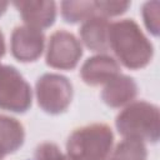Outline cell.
<instances>
[{
	"label": "cell",
	"instance_id": "19",
	"mask_svg": "<svg viewBox=\"0 0 160 160\" xmlns=\"http://www.w3.org/2000/svg\"><path fill=\"white\" fill-rule=\"evenodd\" d=\"M8 6H9V2H8V1H0V18L5 14Z\"/></svg>",
	"mask_w": 160,
	"mask_h": 160
},
{
	"label": "cell",
	"instance_id": "1",
	"mask_svg": "<svg viewBox=\"0 0 160 160\" xmlns=\"http://www.w3.org/2000/svg\"><path fill=\"white\" fill-rule=\"evenodd\" d=\"M109 49L116 61L129 70L146 68L154 56V46L134 19H121L110 24Z\"/></svg>",
	"mask_w": 160,
	"mask_h": 160
},
{
	"label": "cell",
	"instance_id": "20",
	"mask_svg": "<svg viewBox=\"0 0 160 160\" xmlns=\"http://www.w3.org/2000/svg\"><path fill=\"white\" fill-rule=\"evenodd\" d=\"M62 160H74L72 158H70L68 154H64V158H62Z\"/></svg>",
	"mask_w": 160,
	"mask_h": 160
},
{
	"label": "cell",
	"instance_id": "8",
	"mask_svg": "<svg viewBox=\"0 0 160 160\" xmlns=\"http://www.w3.org/2000/svg\"><path fill=\"white\" fill-rule=\"evenodd\" d=\"M12 5L18 9L25 25L44 30L54 25L56 20V2L52 0H20Z\"/></svg>",
	"mask_w": 160,
	"mask_h": 160
},
{
	"label": "cell",
	"instance_id": "10",
	"mask_svg": "<svg viewBox=\"0 0 160 160\" xmlns=\"http://www.w3.org/2000/svg\"><path fill=\"white\" fill-rule=\"evenodd\" d=\"M109 19L95 12L80 25V41L90 51L104 54L109 50Z\"/></svg>",
	"mask_w": 160,
	"mask_h": 160
},
{
	"label": "cell",
	"instance_id": "14",
	"mask_svg": "<svg viewBox=\"0 0 160 160\" xmlns=\"http://www.w3.org/2000/svg\"><path fill=\"white\" fill-rule=\"evenodd\" d=\"M148 149L141 140L124 139L111 151V160H146Z\"/></svg>",
	"mask_w": 160,
	"mask_h": 160
},
{
	"label": "cell",
	"instance_id": "6",
	"mask_svg": "<svg viewBox=\"0 0 160 160\" xmlns=\"http://www.w3.org/2000/svg\"><path fill=\"white\" fill-rule=\"evenodd\" d=\"M82 56L80 40L68 30L54 31L48 42L45 62L58 70H72L78 66Z\"/></svg>",
	"mask_w": 160,
	"mask_h": 160
},
{
	"label": "cell",
	"instance_id": "17",
	"mask_svg": "<svg viewBox=\"0 0 160 160\" xmlns=\"http://www.w3.org/2000/svg\"><path fill=\"white\" fill-rule=\"evenodd\" d=\"M64 154L60 148L51 141H44L36 146L34 155L29 160H62Z\"/></svg>",
	"mask_w": 160,
	"mask_h": 160
},
{
	"label": "cell",
	"instance_id": "2",
	"mask_svg": "<svg viewBox=\"0 0 160 160\" xmlns=\"http://www.w3.org/2000/svg\"><path fill=\"white\" fill-rule=\"evenodd\" d=\"M115 128L124 139L156 144L160 138L159 108L145 100L132 101L116 115Z\"/></svg>",
	"mask_w": 160,
	"mask_h": 160
},
{
	"label": "cell",
	"instance_id": "9",
	"mask_svg": "<svg viewBox=\"0 0 160 160\" xmlns=\"http://www.w3.org/2000/svg\"><path fill=\"white\" fill-rule=\"evenodd\" d=\"M120 64L108 54H98L88 58L80 68V78L89 86L108 84L120 75Z\"/></svg>",
	"mask_w": 160,
	"mask_h": 160
},
{
	"label": "cell",
	"instance_id": "11",
	"mask_svg": "<svg viewBox=\"0 0 160 160\" xmlns=\"http://www.w3.org/2000/svg\"><path fill=\"white\" fill-rule=\"evenodd\" d=\"M138 90V84L131 76L120 74L105 84L101 91V100L109 108L119 109L132 102Z\"/></svg>",
	"mask_w": 160,
	"mask_h": 160
},
{
	"label": "cell",
	"instance_id": "3",
	"mask_svg": "<svg viewBox=\"0 0 160 160\" xmlns=\"http://www.w3.org/2000/svg\"><path fill=\"white\" fill-rule=\"evenodd\" d=\"M114 145V132L104 122L75 129L68 138L66 154L74 160H108Z\"/></svg>",
	"mask_w": 160,
	"mask_h": 160
},
{
	"label": "cell",
	"instance_id": "4",
	"mask_svg": "<svg viewBox=\"0 0 160 160\" xmlns=\"http://www.w3.org/2000/svg\"><path fill=\"white\" fill-rule=\"evenodd\" d=\"M72 94L71 81L61 74H42L35 84L38 105L44 112L50 115L65 112L71 104Z\"/></svg>",
	"mask_w": 160,
	"mask_h": 160
},
{
	"label": "cell",
	"instance_id": "13",
	"mask_svg": "<svg viewBox=\"0 0 160 160\" xmlns=\"http://www.w3.org/2000/svg\"><path fill=\"white\" fill-rule=\"evenodd\" d=\"M61 18L66 24H78L84 22L86 19L95 14L94 1H75L68 0L60 2Z\"/></svg>",
	"mask_w": 160,
	"mask_h": 160
},
{
	"label": "cell",
	"instance_id": "18",
	"mask_svg": "<svg viewBox=\"0 0 160 160\" xmlns=\"http://www.w3.org/2000/svg\"><path fill=\"white\" fill-rule=\"evenodd\" d=\"M6 52V45H5V38H4V34L0 29V59L5 55Z\"/></svg>",
	"mask_w": 160,
	"mask_h": 160
},
{
	"label": "cell",
	"instance_id": "7",
	"mask_svg": "<svg viewBox=\"0 0 160 160\" xmlns=\"http://www.w3.org/2000/svg\"><path fill=\"white\" fill-rule=\"evenodd\" d=\"M45 35L28 25L15 26L10 38V51L19 62H34L44 51Z\"/></svg>",
	"mask_w": 160,
	"mask_h": 160
},
{
	"label": "cell",
	"instance_id": "5",
	"mask_svg": "<svg viewBox=\"0 0 160 160\" xmlns=\"http://www.w3.org/2000/svg\"><path fill=\"white\" fill-rule=\"evenodd\" d=\"M32 104L30 84L12 65L0 64V110L24 114Z\"/></svg>",
	"mask_w": 160,
	"mask_h": 160
},
{
	"label": "cell",
	"instance_id": "12",
	"mask_svg": "<svg viewBox=\"0 0 160 160\" xmlns=\"http://www.w3.org/2000/svg\"><path fill=\"white\" fill-rule=\"evenodd\" d=\"M25 141V129L22 124L8 115L0 114V156L16 152Z\"/></svg>",
	"mask_w": 160,
	"mask_h": 160
},
{
	"label": "cell",
	"instance_id": "15",
	"mask_svg": "<svg viewBox=\"0 0 160 160\" xmlns=\"http://www.w3.org/2000/svg\"><path fill=\"white\" fill-rule=\"evenodd\" d=\"M141 16L145 28L152 36H159L160 32V2L158 0L146 1L141 8Z\"/></svg>",
	"mask_w": 160,
	"mask_h": 160
},
{
	"label": "cell",
	"instance_id": "16",
	"mask_svg": "<svg viewBox=\"0 0 160 160\" xmlns=\"http://www.w3.org/2000/svg\"><path fill=\"white\" fill-rule=\"evenodd\" d=\"M95 12L109 19L111 16H119L128 11L130 1H94Z\"/></svg>",
	"mask_w": 160,
	"mask_h": 160
}]
</instances>
